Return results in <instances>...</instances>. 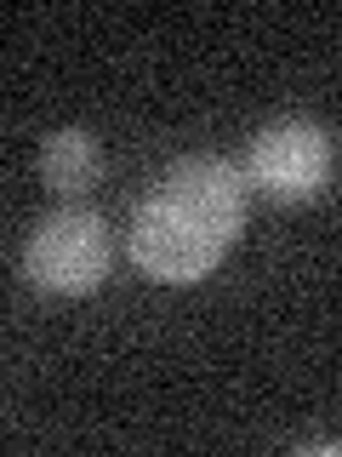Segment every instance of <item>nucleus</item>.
I'll use <instances>...</instances> for the list:
<instances>
[{
  "label": "nucleus",
  "instance_id": "obj_4",
  "mask_svg": "<svg viewBox=\"0 0 342 457\" xmlns=\"http://www.w3.org/2000/svg\"><path fill=\"white\" fill-rule=\"evenodd\" d=\"M40 178H46V189H57V195L92 189V183L103 178V149H97V137L80 132V126L52 132L40 143Z\"/></svg>",
  "mask_w": 342,
  "mask_h": 457
},
{
  "label": "nucleus",
  "instance_id": "obj_2",
  "mask_svg": "<svg viewBox=\"0 0 342 457\" xmlns=\"http://www.w3.org/2000/svg\"><path fill=\"white\" fill-rule=\"evenodd\" d=\"M109 223L92 206H63L52 218H40V228L23 246V275L40 292L57 297H86L109 280Z\"/></svg>",
  "mask_w": 342,
  "mask_h": 457
},
{
  "label": "nucleus",
  "instance_id": "obj_3",
  "mask_svg": "<svg viewBox=\"0 0 342 457\" xmlns=\"http://www.w3.org/2000/svg\"><path fill=\"white\" fill-rule=\"evenodd\" d=\"M331 171H337V137L314 120L263 126L246 154V183H256L268 200H314L331 189Z\"/></svg>",
  "mask_w": 342,
  "mask_h": 457
},
{
  "label": "nucleus",
  "instance_id": "obj_1",
  "mask_svg": "<svg viewBox=\"0 0 342 457\" xmlns=\"http://www.w3.org/2000/svg\"><path fill=\"white\" fill-rule=\"evenodd\" d=\"M246 171L223 154H189L142 195L132 257L160 286H194L228 257L246 228Z\"/></svg>",
  "mask_w": 342,
  "mask_h": 457
}]
</instances>
